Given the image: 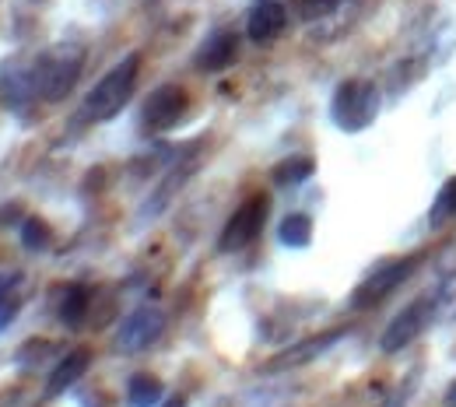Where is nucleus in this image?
I'll use <instances>...</instances> for the list:
<instances>
[{
    "instance_id": "9",
    "label": "nucleus",
    "mask_w": 456,
    "mask_h": 407,
    "mask_svg": "<svg viewBox=\"0 0 456 407\" xmlns=\"http://www.w3.org/2000/svg\"><path fill=\"white\" fill-rule=\"evenodd\" d=\"M341 338H344V330L316 334V338H309V341H302V345H295V348L281 351L274 362H267V365H264V372H285V369H291V365H305V362H313L316 354H323L327 348H334Z\"/></svg>"
},
{
    "instance_id": "19",
    "label": "nucleus",
    "mask_w": 456,
    "mask_h": 407,
    "mask_svg": "<svg viewBox=\"0 0 456 407\" xmlns=\"http://www.w3.org/2000/svg\"><path fill=\"white\" fill-rule=\"evenodd\" d=\"M21 242H25L28 249H50L53 229H50L43 218H28V222L21 225Z\"/></svg>"
},
{
    "instance_id": "11",
    "label": "nucleus",
    "mask_w": 456,
    "mask_h": 407,
    "mask_svg": "<svg viewBox=\"0 0 456 407\" xmlns=\"http://www.w3.org/2000/svg\"><path fill=\"white\" fill-rule=\"evenodd\" d=\"M88 365H92V351L74 348L67 358H60V365L50 372V387H46V394H50V397H60L63 390H70V387L88 372Z\"/></svg>"
},
{
    "instance_id": "8",
    "label": "nucleus",
    "mask_w": 456,
    "mask_h": 407,
    "mask_svg": "<svg viewBox=\"0 0 456 407\" xmlns=\"http://www.w3.org/2000/svg\"><path fill=\"white\" fill-rule=\"evenodd\" d=\"M186 106H190V95L186 88L179 85H162L159 92H151L148 106H144V126L148 130H172L179 119L186 117Z\"/></svg>"
},
{
    "instance_id": "18",
    "label": "nucleus",
    "mask_w": 456,
    "mask_h": 407,
    "mask_svg": "<svg viewBox=\"0 0 456 407\" xmlns=\"http://www.w3.org/2000/svg\"><path fill=\"white\" fill-rule=\"evenodd\" d=\"M432 316L439 323H453L456 320V274L432 291Z\"/></svg>"
},
{
    "instance_id": "17",
    "label": "nucleus",
    "mask_w": 456,
    "mask_h": 407,
    "mask_svg": "<svg viewBox=\"0 0 456 407\" xmlns=\"http://www.w3.org/2000/svg\"><path fill=\"white\" fill-rule=\"evenodd\" d=\"M278 239H281L285 246H291V249H305V246L313 242V218L302 215V211L288 215L285 222H281V229H278Z\"/></svg>"
},
{
    "instance_id": "22",
    "label": "nucleus",
    "mask_w": 456,
    "mask_h": 407,
    "mask_svg": "<svg viewBox=\"0 0 456 407\" xmlns=\"http://www.w3.org/2000/svg\"><path fill=\"white\" fill-rule=\"evenodd\" d=\"M162 407H186V397H169Z\"/></svg>"
},
{
    "instance_id": "12",
    "label": "nucleus",
    "mask_w": 456,
    "mask_h": 407,
    "mask_svg": "<svg viewBox=\"0 0 456 407\" xmlns=\"http://www.w3.org/2000/svg\"><path fill=\"white\" fill-rule=\"evenodd\" d=\"M25 302V274L21 271H0V334L18 320Z\"/></svg>"
},
{
    "instance_id": "20",
    "label": "nucleus",
    "mask_w": 456,
    "mask_h": 407,
    "mask_svg": "<svg viewBox=\"0 0 456 407\" xmlns=\"http://www.w3.org/2000/svg\"><path fill=\"white\" fill-rule=\"evenodd\" d=\"M450 215H456V175L439 190V197H436V208H432V222L439 225V222H446Z\"/></svg>"
},
{
    "instance_id": "14",
    "label": "nucleus",
    "mask_w": 456,
    "mask_h": 407,
    "mask_svg": "<svg viewBox=\"0 0 456 407\" xmlns=\"http://www.w3.org/2000/svg\"><path fill=\"white\" fill-rule=\"evenodd\" d=\"M162 401V379L151 372H134L126 383V404L130 407H155Z\"/></svg>"
},
{
    "instance_id": "15",
    "label": "nucleus",
    "mask_w": 456,
    "mask_h": 407,
    "mask_svg": "<svg viewBox=\"0 0 456 407\" xmlns=\"http://www.w3.org/2000/svg\"><path fill=\"white\" fill-rule=\"evenodd\" d=\"M88 305H92V291L85 285H70V289H63V298H60V320L67 327H77L85 320Z\"/></svg>"
},
{
    "instance_id": "3",
    "label": "nucleus",
    "mask_w": 456,
    "mask_h": 407,
    "mask_svg": "<svg viewBox=\"0 0 456 407\" xmlns=\"http://www.w3.org/2000/svg\"><path fill=\"white\" fill-rule=\"evenodd\" d=\"M81 63H85V53L77 46H53L46 57L36 63V74H32L36 92L43 99H50V102L63 99L74 88V81L81 74Z\"/></svg>"
},
{
    "instance_id": "2",
    "label": "nucleus",
    "mask_w": 456,
    "mask_h": 407,
    "mask_svg": "<svg viewBox=\"0 0 456 407\" xmlns=\"http://www.w3.org/2000/svg\"><path fill=\"white\" fill-rule=\"evenodd\" d=\"M330 117H334V123H338L341 130H347V134L365 130L372 119L379 117V88H376L372 81H362V77L344 81L341 88L334 92Z\"/></svg>"
},
{
    "instance_id": "10",
    "label": "nucleus",
    "mask_w": 456,
    "mask_h": 407,
    "mask_svg": "<svg viewBox=\"0 0 456 407\" xmlns=\"http://www.w3.org/2000/svg\"><path fill=\"white\" fill-rule=\"evenodd\" d=\"M285 25H288L285 7L278 0H264L260 7H253L249 21H246V32H249L253 43H271V39H278L285 32Z\"/></svg>"
},
{
    "instance_id": "4",
    "label": "nucleus",
    "mask_w": 456,
    "mask_h": 407,
    "mask_svg": "<svg viewBox=\"0 0 456 407\" xmlns=\"http://www.w3.org/2000/svg\"><path fill=\"white\" fill-rule=\"evenodd\" d=\"M418 260H421V256H394V260H383L372 274H365V281L354 289L351 302H354L358 309H369V305L383 302L390 291L400 289V285L407 281V274L418 267Z\"/></svg>"
},
{
    "instance_id": "16",
    "label": "nucleus",
    "mask_w": 456,
    "mask_h": 407,
    "mask_svg": "<svg viewBox=\"0 0 456 407\" xmlns=\"http://www.w3.org/2000/svg\"><path fill=\"white\" fill-rule=\"evenodd\" d=\"M313 173H316V162L309 155H295V159L278 162L271 179H274V186H295V183H305Z\"/></svg>"
},
{
    "instance_id": "6",
    "label": "nucleus",
    "mask_w": 456,
    "mask_h": 407,
    "mask_svg": "<svg viewBox=\"0 0 456 407\" xmlns=\"http://www.w3.org/2000/svg\"><path fill=\"white\" fill-rule=\"evenodd\" d=\"M267 208H271V200L264 197V193H256V197H249L232 218H228L225 232L218 239V249L222 253H235V249H242V246H249L256 235L264 232V222H267Z\"/></svg>"
},
{
    "instance_id": "23",
    "label": "nucleus",
    "mask_w": 456,
    "mask_h": 407,
    "mask_svg": "<svg viewBox=\"0 0 456 407\" xmlns=\"http://www.w3.org/2000/svg\"><path fill=\"white\" fill-rule=\"evenodd\" d=\"M446 407H456V383L446 390Z\"/></svg>"
},
{
    "instance_id": "21",
    "label": "nucleus",
    "mask_w": 456,
    "mask_h": 407,
    "mask_svg": "<svg viewBox=\"0 0 456 407\" xmlns=\"http://www.w3.org/2000/svg\"><path fill=\"white\" fill-rule=\"evenodd\" d=\"M341 0H298V18L302 21H323L327 14L338 11Z\"/></svg>"
},
{
    "instance_id": "7",
    "label": "nucleus",
    "mask_w": 456,
    "mask_h": 407,
    "mask_svg": "<svg viewBox=\"0 0 456 407\" xmlns=\"http://www.w3.org/2000/svg\"><path fill=\"white\" fill-rule=\"evenodd\" d=\"M162 330H166L162 309H159V305H141V309H134V313L123 320V327H119V334H116V351L137 354V351L151 348V345L162 338Z\"/></svg>"
},
{
    "instance_id": "13",
    "label": "nucleus",
    "mask_w": 456,
    "mask_h": 407,
    "mask_svg": "<svg viewBox=\"0 0 456 407\" xmlns=\"http://www.w3.org/2000/svg\"><path fill=\"white\" fill-rule=\"evenodd\" d=\"M235 57H239V36H235V32H222V36H215V39L200 50L197 67L208 70V74H218V70H225L228 63H235Z\"/></svg>"
},
{
    "instance_id": "1",
    "label": "nucleus",
    "mask_w": 456,
    "mask_h": 407,
    "mask_svg": "<svg viewBox=\"0 0 456 407\" xmlns=\"http://www.w3.org/2000/svg\"><path fill=\"white\" fill-rule=\"evenodd\" d=\"M137 70H141V57L119 60L113 70L88 92V99H85V117L102 123V119H113L116 113H123V106L130 102V95H134V88H137Z\"/></svg>"
},
{
    "instance_id": "5",
    "label": "nucleus",
    "mask_w": 456,
    "mask_h": 407,
    "mask_svg": "<svg viewBox=\"0 0 456 407\" xmlns=\"http://www.w3.org/2000/svg\"><path fill=\"white\" fill-rule=\"evenodd\" d=\"M428 323H436V316H432V295H421V298H414L411 305H403L397 316L390 320V327L379 338V348L387 351V354L407 348Z\"/></svg>"
}]
</instances>
